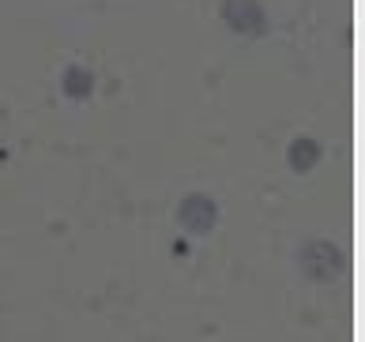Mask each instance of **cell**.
Segmentation results:
<instances>
[{"label": "cell", "instance_id": "6da1fadb", "mask_svg": "<svg viewBox=\"0 0 365 342\" xmlns=\"http://www.w3.org/2000/svg\"><path fill=\"white\" fill-rule=\"evenodd\" d=\"M297 267L309 282H331L343 271V252L331 241H305L297 252Z\"/></svg>", "mask_w": 365, "mask_h": 342}, {"label": "cell", "instance_id": "7a4b0ae2", "mask_svg": "<svg viewBox=\"0 0 365 342\" xmlns=\"http://www.w3.org/2000/svg\"><path fill=\"white\" fill-rule=\"evenodd\" d=\"M222 19L230 31L245 38H260L267 31V11L260 0H222Z\"/></svg>", "mask_w": 365, "mask_h": 342}, {"label": "cell", "instance_id": "3957f363", "mask_svg": "<svg viewBox=\"0 0 365 342\" xmlns=\"http://www.w3.org/2000/svg\"><path fill=\"white\" fill-rule=\"evenodd\" d=\"M178 222L188 234H211L215 222H219V203L204 192H192L178 203Z\"/></svg>", "mask_w": 365, "mask_h": 342}, {"label": "cell", "instance_id": "277c9868", "mask_svg": "<svg viewBox=\"0 0 365 342\" xmlns=\"http://www.w3.org/2000/svg\"><path fill=\"white\" fill-rule=\"evenodd\" d=\"M287 162H290V170H294V173L313 170L317 162H320V143H317V140H309V135H297V140L290 143V150H287Z\"/></svg>", "mask_w": 365, "mask_h": 342}, {"label": "cell", "instance_id": "5b68a950", "mask_svg": "<svg viewBox=\"0 0 365 342\" xmlns=\"http://www.w3.org/2000/svg\"><path fill=\"white\" fill-rule=\"evenodd\" d=\"M61 90L68 94V98H76V102H83V98H91V90H94V76L87 72V68H79V64H72L68 72L61 76Z\"/></svg>", "mask_w": 365, "mask_h": 342}]
</instances>
